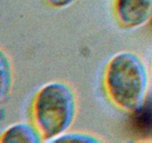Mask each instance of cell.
<instances>
[{"label": "cell", "instance_id": "cell-1", "mask_svg": "<svg viewBox=\"0 0 152 143\" xmlns=\"http://www.w3.org/2000/svg\"><path fill=\"white\" fill-rule=\"evenodd\" d=\"M107 86L115 102L124 108L135 110L141 104L145 90V69L134 55H117L108 66Z\"/></svg>", "mask_w": 152, "mask_h": 143}, {"label": "cell", "instance_id": "cell-2", "mask_svg": "<svg viewBox=\"0 0 152 143\" xmlns=\"http://www.w3.org/2000/svg\"><path fill=\"white\" fill-rule=\"evenodd\" d=\"M74 100L69 89L61 83L46 86L37 98L35 116L46 138L61 133L70 124Z\"/></svg>", "mask_w": 152, "mask_h": 143}, {"label": "cell", "instance_id": "cell-3", "mask_svg": "<svg viewBox=\"0 0 152 143\" xmlns=\"http://www.w3.org/2000/svg\"><path fill=\"white\" fill-rule=\"evenodd\" d=\"M116 7L120 21L128 27L142 25L152 16V0H117Z\"/></svg>", "mask_w": 152, "mask_h": 143}, {"label": "cell", "instance_id": "cell-4", "mask_svg": "<svg viewBox=\"0 0 152 143\" xmlns=\"http://www.w3.org/2000/svg\"><path fill=\"white\" fill-rule=\"evenodd\" d=\"M129 126L133 133L138 136L152 135V99H148L134 110Z\"/></svg>", "mask_w": 152, "mask_h": 143}, {"label": "cell", "instance_id": "cell-5", "mask_svg": "<svg viewBox=\"0 0 152 143\" xmlns=\"http://www.w3.org/2000/svg\"><path fill=\"white\" fill-rule=\"evenodd\" d=\"M2 142H37L35 135L28 127L16 125L10 128L3 136Z\"/></svg>", "mask_w": 152, "mask_h": 143}, {"label": "cell", "instance_id": "cell-6", "mask_svg": "<svg viewBox=\"0 0 152 143\" xmlns=\"http://www.w3.org/2000/svg\"><path fill=\"white\" fill-rule=\"evenodd\" d=\"M52 5L56 7H62L70 4L74 0H48Z\"/></svg>", "mask_w": 152, "mask_h": 143}]
</instances>
